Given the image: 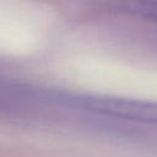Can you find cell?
<instances>
[{
  "instance_id": "6da1fadb",
  "label": "cell",
  "mask_w": 157,
  "mask_h": 157,
  "mask_svg": "<svg viewBox=\"0 0 157 157\" xmlns=\"http://www.w3.org/2000/svg\"><path fill=\"white\" fill-rule=\"evenodd\" d=\"M98 113L125 121L157 128V102L129 98H99L92 99L91 105Z\"/></svg>"
}]
</instances>
